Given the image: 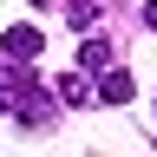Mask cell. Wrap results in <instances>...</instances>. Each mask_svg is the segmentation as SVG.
<instances>
[{"label":"cell","instance_id":"cell-5","mask_svg":"<svg viewBox=\"0 0 157 157\" xmlns=\"http://www.w3.org/2000/svg\"><path fill=\"white\" fill-rule=\"evenodd\" d=\"M66 20H72V26H98V20H105V0H72Z\"/></svg>","mask_w":157,"mask_h":157},{"label":"cell","instance_id":"cell-6","mask_svg":"<svg viewBox=\"0 0 157 157\" xmlns=\"http://www.w3.org/2000/svg\"><path fill=\"white\" fill-rule=\"evenodd\" d=\"M144 26H151V33H157V0H144Z\"/></svg>","mask_w":157,"mask_h":157},{"label":"cell","instance_id":"cell-4","mask_svg":"<svg viewBox=\"0 0 157 157\" xmlns=\"http://www.w3.org/2000/svg\"><path fill=\"white\" fill-rule=\"evenodd\" d=\"M124 98H131V72L111 59V66L98 72V105H124Z\"/></svg>","mask_w":157,"mask_h":157},{"label":"cell","instance_id":"cell-2","mask_svg":"<svg viewBox=\"0 0 157 157\" xmlns=\"http://www.w3.org/2000/svg\"><path fill=\"white\" fill-rule=\"evenodd\" d=\"M26 78H33V66H13V59L0 52V118H13L20 92H26Z\"/></svg>","mask_w":157,"mask_h":157},{"label":"cell","instance_id":"cell-3","mask_svg":"<svg viewBox=\"0 0 157 157\" xmlns=\"http://www.w3.org/2000/svg\"><path fill=\"white\" fill-rule=\"evenodd\" d=\"M0 46H7L13 66H33V59H39V26H7V33H0Z\"/></svg>","mask_w":157,"mask_h":157},{"label":"cell","instance_id":"cell-1","mask_svg":"<svg viewBox=\"0 0 157 157\" xmlns=\"http://www.w3.org/2000/svg\"><path fill=\"white\" fill-rule=\"evenodd\" d=\"M13 124H26V131L52 124V92L39 85V78H26V92H20V105H13Z\"/></svg>","mask_w":157,"mask_h":157}]
</instances>
